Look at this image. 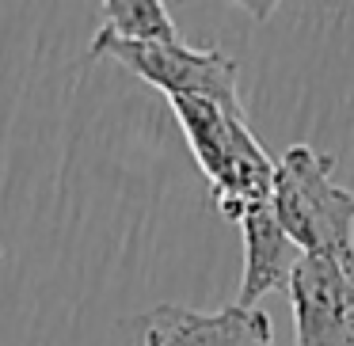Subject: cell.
I'll use <instances>...</instances> for the list:
<instances>
[{
    "instance_id": "3957f363",
    "label": "cell",
    "mask_w": 354,
    "mask_h": 346,
    "mask_svg": "<svg viewBox=\"0 0 354 346\" xmlns=\"http://www.w3.org/2000/svg\"><path fill=\"white\" fill-rule=\"evenodd\" d=\"M111 57L133 77L149 80L168 95H194L209 99L232 115H248L236 92V61L217 46H187V42H126L100 27L88 42V61Z\"/></svg>"
},
{
    "instance_id": "277c9868",
    "label": "cell",
    "mask_w": 354,
    "mask_h": 346,
    "mask_svg": "<svg viewBox=\"0 0 354 346\" xmlns=\"http://www.w3.org/2000/svg\"><path fill=\"white\" fill-rule=\"evenodd\" d=\"M293 346H354V259L305 255L290 282Z\"/></svg>"
},
{
    "instance_id": "6da1fadb",
    "label": "cell",
    "mask_w": 354,
    "mask_h": 346,
    "mask_svg": "<svg viewBox=\"0 0 354 346\" xmlns=\"http://www.w3.org/2000/svg\"><path fill=\"white\" fill-rule=\"evenodd\" d=\"M168 107L191 145L194 164L206 175L217 209L229 221L240 224L248 209L270 202L278 160H270V153L255 141L248 115H232L194 95H168Z\"/></svg>"
},
{
    "instance_id": "7a4b0ae2",
    "label": "cell",
    "mask_w": 354,
    "mask_h": 346,
    "mask_svg": "<svg viewBox=\"0 0 354 346\" xmlns=\"http://www.w3.org/2000/svg\"><path fill=\"white\" fill-rule=\"evenodd\" d=\"M335 156L313 145H290L278 156L270 209L301 255L354 259V191L331 179Z\"/></svg>"
},
{
    "instance_id": "8992f818",
    "label": "cell",
    "mask_w": 354,
    "mask_h": 346,
    "mask_svg": "<svg viewBox=\"0 0 354 346\" xmlns=\"http://www.w3.org/2000/svg\"><path fill=\"white\" fill-rule=\"evenodd\" d=\"M240 232H244V282H240L236 305L255 308V300H263L267 293H290L293 270L305 255L278 224L270 202L248 209L240 217Z\"/></svg>"
},
{
    "instance_id": "52a82bcc",
    "label": "cell",
    "mask_w": 354,
    "mask_h": 346,
    "mask_svg": "<svg viewBox=\"0 0 354 346\" xmlns=\"http://www.w3.org/2000/svg\"><path fill=\"white\" fill-rule=\"evenodd\" d=\"M103 31L126 42H183L160 0H107Z\"/></svg>"
},
{
    "instance_id": "5b68a950",
    "label": "cell",
    "mask_w": 354,
    "mask_h": 346,
    "mask_svg": "<svg viewBox=\"0 0 354 346\" xmlns=\"http://www.w3.org/2000/svg\"><path fill=\"white\" fill-rule=\"evenodd\" d=\"M133 346H274V323L259 308L225 305L198 312L187 305H156L130 323Z\"/></svg>"
}]
</instances>
